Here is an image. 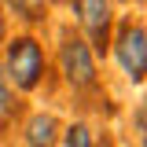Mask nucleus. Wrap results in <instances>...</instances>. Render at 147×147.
Wrapping results in <instances>:
<instances>
[{
    "mask_svg": "<svg viewBox=\"0 0 147 147\" xmlns=\"http://www.w3.org/2000/svg\"><path fill=\"white\" fill-rule=\"evenodd\" d=\"M0 74L15 92H37L48 74L44 44L33 33H15L11 40H4V70Z\"/></svg>",
    "mask_w": 147,
    "mask_h": 147,
    "instance_id": "obj_1",
    "label": "nucleus"
},
{
    "mask_svg": "<svg viewBox=\"0 0 147 147\" xmlns=\"http://www.w3.org/2000/svg\"><path fill=\"white\" fill-rule=\"evenodd\" d=\"M110 52H114L121 74H125L132 85H140L147 77V30L140 22L125 18V22L118 26V33L110 37Z\"/></svg>",
    "mask_w": 147,
    "mask_h": 147,
    "instance_id": "obj_2",
    "label": "nucleus"
},
{
    "mask_svg": "<svg viewBox=\"0 0 147 147\" xmlns=\"http://www.w3.org/2000/svg\"><path fill=\"white\" fill-rule=\"evenodd\" d=\"M59 74H63V81H66L74 92H85V88H96V85H99L96 55H92V48L81 37L66 33L59 40Z\"/></svg>",
    "mask_w": 147,
    "mask_h": 147,
    "instance_id": "obj_3",
    "label": "nucleus"
},
{
    "mask_svg": "<svg viewBox=\"0 0 147 147\" xmlns=\"http://www.w3.org/2000/svg\"><path fill=\"white\" fill-rule=\"evenodd\" d=\"M74 15L81 26V40L92 48V55L110 52V26H114V7L110 0H74Z\"/></svg>",
    "mask_w": 147,
    "mask_h": 147,
    "instance_id": "obj_4",
    "label": "nucleus"
},
{
    "mask_svg": "<svg viewBox=\"0 0 147 147\" xmlns=\"http://www.w3.org/2000/svg\"><path fill=\"white\" fill-rule=\"evenodd\" d=\"M59 132H63L59 118L37 110L33 118L22 125V144H26V147H55V144H59Z\"/></svg>",
    "mask_w": 147,
    "mask_h": 147,
    "instance_id": "obj_5",
    "label": "nucleus"
},
{
    "mask_svg": "<svg viewBox=\"0 0 147 147\" xmlns=\"http://www.w3.org/2000/svg\"><path fill=\"white\" fill-rule=\"evenodd\" d=\"M4 4V11H15V18H22V22H40L44 18V11H48V0H0Z\"/></svg>",
    "mask_w": 147,
    "mask_h": 147,
    "instance_id": "obj_6",
    "label": "nucleus"
},
{
    "mask_svg": "<svg viewBox=\"0 0 147 147\" xmlns=\"http://www.w3.org/2000/svg\"><path fill=\"white\" fill-rule=\"evenodd\" d=\"M15 118H18V96L4 81V74H0V132H7V129L15 125Z\"/></svg>",
    "mask_w": 147,
    "mask_h": 147,
    "instance_id": "obj_7",
    "label": "nucleus"
},
{
    "mask_svg": "<svg viewBox=\"0 0 147 147\" xmlns=\"http://www.w3.org/2000/svg\"><path fill=\"white\" fill-rule=\"evenodd\" d=\"M59 147H92V129L85 121H70V125L59 132Z\"/></svg>",
    "mask_w": 147,
    "mask_h": 147,
    "instance_id": "obj_8",
    "label": "nucleus"
},
{
    "mask_svg": "<svg viewBox=\"0 0 147 147\" xmlns=\"http://www.w3.org/2000/svg\"><path fill=\"white\" fill-rule=\"evenodd\" d=\"M132 125H136V132H140V140H144V147H147V99L132 110Z\"/></svg>",
    "mask_w": 147,
    "mask_h": 147,
    "instance_id": "obj_9",
    "label": "nucleus"
},
{
    "mask_svg": "<svg viewBox=\"0 0 147 147\" xmlns=\"http://www.w3.org/2000/svg\"><path fill=\"white\" fill-rule=\"evenodd\" d=\"M4 33H7V15H4V4H0V44H4Z\"/></svg>",
    "mask_w": 147,
    "mask_h": 147,
    "instance_id": "obj_10",
    "label": "nucleus"
}]
</instances>
